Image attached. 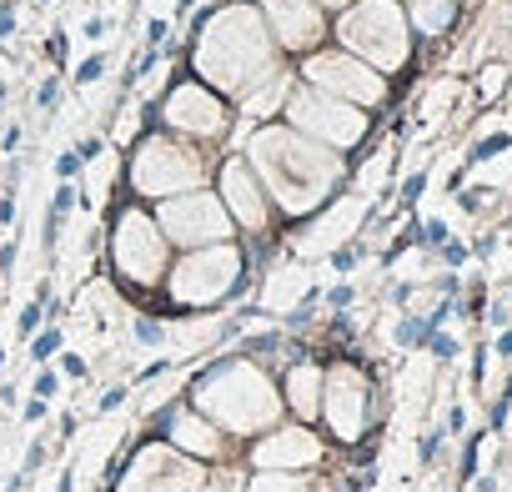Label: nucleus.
<instances>
[{
  "label": "nucleus",
  "instance_id": "f257e3e1",
  "mask_svg": "<svg viewBox=\"0 0 512 492\" xmlns=\"http://www.w3.org/2000/svg\"><path fill=\"white\" fill-rule=\"evenodd\" d=\"M186 402L211 417L226 437H256V432H267L282 422V387L277 377L262 367V362H251V357H216L206 362L191 387H186Z\"/></svg>",
  "mask_w": 512,
  "mask_h": 492
},
{
  "label": "nucleus",
  "instance_id": "f03ea898",
  "mask_svg": "<svg viewBox=\"0 0 512 492\" xmlns=\"http://www.w3.org/2000/svg\"><path fill=\"white\" fill-rule=\"evenodd\" d=\"M251 171H262L267 191L277 196V206L287 216L312 211L337 181V161L322 151V141L312 146L307 136H297L292 126H277V121L251 136Z\"/></svg>",
  "mask_w": 512,
  "mask_h": 492
},
{
  "label": "nucleus",
  "instance_id": "7ed1b4c3",
  "mask_svg": "<svg viewBox=\"0 0 512 492\" xmlns=\"http://www.w3.org/2000/svg\"><path fill=\"white\" fill-rule=\"evenodd\" d=\"M191 61L206 81H216L231 96H241L251 81H262L277 66L262 21H256V11H246V6L216 11L201 26V36H191Z\"/></svg>",
  "mask_w": 512,
  "mask_h": 492
},
{
  "label": "nucleus",
  "instance_id": "20e7f679",
  "mask_svg": "<svg viewBox=\"0 0 512 492\" xmlns=\"http://www.w3.org/2000/svg\"><path fill=\"white\" fill-rule=\"evenodd\" d=\"M241 277H246V257L236 252V246H196V252H186L171 272V307L181 312H206V307H221L226 297L241 292Z\"/></svg>",
  "mask_w": 512,
  "mask_h": 492
},
{
  "label": "nucleus",
  "instance_id": "39448f33",
  "mask_svg": "<svg viewBox=\"0 0 512 492\" xmlns=\"http://www.w3.org/2000/svg\"><path fill=\"white\" fill-rule=\"evenodd\" d=\"M106 487L111 492H216L206 462L181 457L166 442H141L136 452H126Z\"/></svg>",
  "mask_w": 512,
  "mask_h": 492
},
{
  "label": "nucleus",
  "instance_id": "423d86ee",
  "mask_svg": "<svg viewBox=\"0 0 512 492\" xmlns=\"http://www.w3.org/2000/svg\"><path fill=\"white\" fill-rule=\"evenodd\" d=\"M166 231L156 226V216H146L141 206H126L111 226V267L121 282H131L136 292L161 287L166 277Z\"/></svg>",
  "mask_w": 512,
  "mask_h": 492
},
{
  "label": "nucleus",
  "instance_id": "0eeeda50",
  "mask_svg": "<svg viewBox=\"0 0 512 492\" xmlns=\"http://www.w3.org/2000/svg\"><path fill=\"white\" fill-rule=\"evenodd\" d=\"M201 181V156L171 136H146L131 156V186L141 196H181L196 191Z\"/></svg>",
  "mask_w": 512,
  "mask_h": 492
},
{
  "label": "nucleus",
  "instance_id": "6e6552de",
  "mask_svg": "<svg viewBox=\"0 0 512 492\" xmlns=\"http://www.w3.org/2000/svg\"><path fill=\"white\" fill-rule=\"evenodd\" d=\"M151 427H156V442L176 447L181 457H196L206 467H226L231 462V437L211 417H201L191 402H166L161 412H151Z\"/></svg>",
  "mask_w": 512,
  "mask_h": 492
},
{
  "label": "nucleus",
  "instance_id": "1a4fd4ad",
  "mask_svg": "<svg viewBox=\"0 0 512 492\" xmlns=\"http://www.w3.org/2000/svg\"><path fill=\"white\" fill-rule=\"evenodd\" d=\"M367 377L352 367V362H337L332 372H322V412L317 417H327V427L337 432V442H357L362 432H367Z\"/></svg>",
  "mask_w": 512,
  "mask_h": 492
},
{
  "label": "nucleus",
  "instance_id": "9d476101",
  "mask_svg": "<svg viewBox=\"0 0 512 492\" xmlns=\"http://www.w3.org/2000/svg\"><path fill=\"white\" fill-rule=\"evenodd\" d=\"M246 462L267 472H302L322 462V442L307 422H277L267 432H256V442L246 447Z\"/></svg>",
  "mask_w": 512,
  "mask_h": 492
},
{
  "label": "nucleus",
  "instance_id": "9b49d317",
  "mask_svg": "<svg viewBox=\"0 0 512 492\" xmlns=\"http://www.w3.org/2000/svg\"><path fill=\"white\" fill-rule=\"evenodd\" d=\"M342 41L357 46L367 61H402V21L392 6H382V0H372V6H352L342 16Z\"/></svg>",
  "mask_w": 512,
  "mask_h": 492
},
{
  "label": "nucleus",
  "instance_id": "f8f14e48",
  "mask_svg": "<svg viewBox=\"0 0 512 492\" xmlns=\"http://www.w3.org/2000/svg\"><path fill=\"white\" fill-rule=\"evenodd\" d=\"M161 226L166 236H176L181 246H206V241H221L231 231V216L221 211L216 196L206 191H181L176 201L161 206Z\"/></svg>",
  "mask_w": 512,
  "mask_h": 492
},
{
  "label": "nucleus",
  "instance_id": "ddd939ff",
  "mask_svg": "<svg viewBox=\"0 0 512 492\" xmlns=\"http://www.w3.org/2000/svg\"><path fill=\"white\" fill-rule=\"evenodd\" d=\"M161 116H166L171 131H181V136H191V141H196V136H201V141L226 136V106L216 101V91H206V86H196V81L171 86Z\"/></svg>",
  "mask_w": 512,
  "mask_h": 492
},
{
  "label": "nucleus",
  "instance_id": "4468645a",
  "mask_svg": "<svg viewBox=\"0 0 512 492\" xmlns=\"http://www.w3.org/2000/svg\"><path fill=\"white\" fill-rule=\"evenodd\" d=\"M292 126L317 136V141H352L362 136V116L342 101H332L327 91H292Z\"/></svg>",
  "mask_w": 512,
  "mask_h": 492
},
{
  "label": "nucleus",
  "instance_id": "2eb2a0df",
  "mask_svg": "<svg viewBox=\"0 0 512 492\" xmlns=\"http://www.w3.org/2000/svg\"><path fill=\"white\" fill-rule=\"evenodd\" d=\"M307 76H312V86L327 91V96H352V101H377V96H382V81H377L367 66H357L352 56H337V51L312 56V61H307Z\"/></svg>",
  "mask_w": 512,
  "mask_h": 492
},
{
  "label": "nucleus",
  "instance_id": "dca6fc26",
  "mask_svg": "<svg viewBox=\"0 0 512 492\" xmlns=\"http://www.w3.org/2000/svg\"><path fill=\"white\" fill-rule=\"evenodd\" d=\"M221 196H226L236 226H246V231H262V226H267L272 206H267V196H262V181H256V171H251L241 156H231V161L221 166Z\"/></svg>",
  "mask_w": 512,
  "mask_h": 492
},
{
  "label": "nucleus",
  "instance_id": "f3484780",
  "mask_svg": "<svg viewBox=\"0 0 512 492\" xmlns=\"http://www.w3.org/2000/svg\"><path fill=\"white\" fill-rule=\"evenodd\" d=\"M262 11L272 21L277 46L302 51V46H317L322 41V11L312 6V0H262Z\"/></svg>",
  "mask_w": 512,
  "mask_h": 492
},
{
  "label": "nucleus",
  "instance_id": "a211bd4d",
  "mask_svg": "<svg viewBox=\"0 0 512 492\" xmlns=\"http://www.w3.org/2000/svg\"><path fill=\"white\" fill-rule=\"evenodd\" d=\"M277 387H282V407L297 422H317V412H322V367L317 362H307V357L287 362Z\"/></svg>",
  "mask_w": 512,
  "mask_h": 492
},
{
  "label": "nucleus",
  "instance_id": "6ab92c4d",
  "mask_svg": "<svg viewBox=\"0 0 512 492\" xmlns=\"http://www.w3.org/2000/svg\"><path fill=\"white\" fill-rule=\"evenodd\" d=\"M241 492H307V482L297 472H267V467H256L251 477H241Z\"/></svg>",
  "mask_w": 512,
  "mask_h": 492
},
{
  "label": "nucleus",
  "instance_id": "aec40b11",
  "mask_svg": "<svg viewBox=\"0 0 512 492\" xmlns=\"http://www.w3.org/2000/svg\"><path fill=\"white\" fill-rule=\"evenodd\" d=\"M46 307H51V282H41V287H36V297H31V302L21 307V322H16V337H26V342H31V337H36V327L46 322Z\"/></svg>",
  "mask_w": 512,
  "mask_h": 492
},
{
  "label": "nucleus",
  "instance_id": "412c9836",
  "mask_svg": "<svg viewBox=\"0 0 512 492\" xmlns=\"http://www.w3.org/2000/svg\"><path fill=\"white\" fill-rule=\"evenodd\" d=\"M61 352V327H46L41 337H31V362H51Z\"/></svg>",
  "mask_w": 512,
  "mask_h": 492
},
{
  "label": "nucleus",
  "instance_id": "4be33fe9",
  "mask_svg": "<svg viewBox=\"0 0 512 492\" xmlns=\"http://www.w3.org/2000/svg\"><path fill=\"white\" fill-rule=\"evenodd\" d=\"M136 342H141V347H161V342H166V322L136 317Z\"/></svg>",
  "mask_w": 512,
  "mask_h": 492
},
{
  "label": "nucleus",
  "instance_id": "5701e85b",
  "mask_svg": "<svg viewBox=\"0 0 512 492\" xmlns=\"http://www.w3.org/2000/svg\"><path fill=\"white\" fill-rule=\"evenodd\" d=\"M101 71H106V56H101V51H96V56H86V61L76 66V91H81V86H91V81H101Z\"/></svg>",
  "mask_w": 512,
  "mask_h": 492
},
{
  "label": "nucleus",
  "instance_id": "b1692460",
  "mask_svg": "<svg viewBox=\"0 0 512 492\" xmlns=\"http://www.w3.org/2000/svg\"><path fill=\"white\" fill-rule=\"evenodd\" d=\"M56 101H61V76H46V81H41V91H36V106H41V111H51Z\"/></svg>",
  "mask_w": 512,
  "mask_h": 492
},
{
  "label": "nucleus",
  "instance_id": "393cba45",
  "mask_svg": "<svg viewBox=\"0 0 512 492\" xmlns=\"http://www.w3.org/2000/svg\"><path fill=\"white\" fill-rule=\"evenodd\" d=\"M166 41H171V26L166 21H151L146 26V51H166Z\"/></svg>",
  "mask_w": 512,
  "mask_h": 492
},
{
  "label": "nucleus",
  "instance_id": "a878e982",
  "mask_svg": "<svg viewBox=\"0 0 512 492\" xmlns=\"http://www.w3.org/2000/svg\"><path fill=\"white\" fill-rule=\"evenodd\" d=\"M81 171H86V166H81V156H76V151H61V161H56V176H61V181H76Z\"/></svg>",
  "mask_w": 512,
  "mask_h": 492
},
{
  "label": "nucleus",
  "instance_id": "bb28decb",
  "mask_svg": "<svg viewBox=\"0 0 512 492\" xmlns=\"http://www.w3.org/2000/svg\"><path fill=\"white\" fill-rule=\"evenodd\" d=\"M86 372H91V367H86V357H76V352H66V357H61V377L86 382Z\"/></svg>",
  "mask_w": 512,
  "mask_h": 492
},
{
  "label": "nucleus",
  "instance_id": "cd10ccee",
  "mask_svg": "<svg viewBox=\"0 0 512 492\" xmlns=\"http://www.w3.org/2000/svg\"><path fill=\"white\" fill-rule=\"evenodd\" d=\"M171 372V357H156V362H146L141 372H136V387H146V382H156V377H166Z\"/></svg>",
  "mask_w": 512,
  "mask_h": 492
},
{
  "label": "nucleus",
  "instance_id": "c85d7f7f",
  "mask_svg": "<svg viewBox=\"0 0 512 492\" xmlns=\"http://www.w3.org/2000/svg\"><path fill=\"white\" fill-rule=\"evenodd\" d=\"M56 392H61V372H36V392L31 397H46L51 402Z\"/></svg>",
  "mask_w": 512,
  "mask_h": 492
},
{
  "label": "nucleus",
  "instance_id": "c756f323",
  "mask_svg": "<svg viewBox=\"0 0 512 492\" xmlns=\"http://www.w3.org/2000/svg\"><path fill=\"white\" fill-rule=\"evenodd\" d=\"M307 492H357V487H352L347 477H317V482H312Z\"/></svg>",
  "mask_w": 512,
  "mask_h": 492
},
{
  "label": "nucleus",
  "instance_id": "7c9ffc66",
  "mask_svg": "<svg viewBox=\"0 0 512 492\" xmlns=\"http://www.w3.org/2000/svg\"><path fill=\"white\" fill-rule=\"evenodd\" d=\"M16 221V186L0 191V226H11Z\"/></svg>",
  "mask_w": 512,
  "mask_h": 492
},
{
  "label": "nucleus",
  "instance_id": "2f4dec72",
  "mask_svg": "<svg viewBox=\"0 0 512 492\" xmlns=\"http://www.w3.org/2000/svg\"><path fill=\"white\" fill-rule=\"evenodd\" d=\"M46 417H51V402H46V397H31V402H26V422L36 427V422H46Z\"/></svg>",
  "mask_w": 512,
  "mask_h": 492
},
{
  "label": "nucleus",
  "instance_id": "473e14b6",
  "mask_svg": "<svg viewBox=\"0 0 512 492\" xmlns=\"http://www.w3.org/2000/svg\"><path fill=\"white\" fill-rule=\"evenodd\" d=\"M16 31V6H11V0H0V41H6Z\"/></svg>",
  "mask_w": 512,
  "mask_h": 492
},
{
  "label": "nucleus",
  "instance_id": "72a5a7b5",
  "mask_svg": "<svg viewBox=\"0 0 512 492\" xmlns=\"http://www.w3.org/2000/svg\"><path fill=\"white\" fill-rule=\"evenodd\" d=\"M76 156H81V166H91V161L101 156V136H86V141L76 146Z\"/></svg>",
  "mask_w": 512,
  "mask_h": 492
},
{
  "label": "nucleus",
  "instance_id": "f704fd0d",
  "mask_svg": "<svg viewBox=\"0 0 512 492\" xmlns=\"http://www.w3.org/2000/svg\"><path fill=\"white\" fill-rule=\"evenodd\" d=\"M126 397H131V387H111V392L101 397V412H116V407H126Z\"/></svg>",
  "mask_w": 512,
  "mask_h": 492
},
{
  "label": "nucleus",
  "instance_id": "c9c22d12",
  "mask_svg": "<svg viewBox=\"0 0 512 492\" xmlns=\"http://www.w3.org/2000/svg\"><path fill=\"white\" fill-rule=\"evenodd\" d=\"M11 267H16V241H6V246H0V282L11 277Z\"/></svg>",
  "mask_w": 512,
  "mask_h": 492
},
{
  "label": "nucleus",
  "instance_id": "e433bc0d",
  "mask_svg": "<svg viewBox=\"0 0 512 492\" xmlns=\"http://www.w3.org/2000/svg\"><path fill=\"white\" fill-rule=\"evenodd\" d=\"M41 462H46V447H41V442H31V452H26V467H21V472L31 477V472H36Z\"/></svg>",
  "mask_w": 512,
  "mask_h": 492
},
{
  "label": "nucleus",
  "instance_id": "4c0bfd02",
  "mask_svg": "<svg viewBox=\"0 0 512 492\" xmlns=\"http://www.w3.org/2000/svg\"><path fill=\"white\" fill-rule=\"evenodd\" d=\"M357 257H362V252H352V246H342V252H337L332 262H337V272H352V262H357Z\"/></svg>",
  "mask_w": 512,
  "mask_h": 492
},
{
  "label": "nucleus",
  "instance_id": "58836bf2",
  "mask_svg": "<svg viewBox=\"0 0 512 492\" xmlns=\"http://www.w3.org/2000/svg\"><path fill=\"white\" fill-rule=\"evenodd\" d=\"M21 146V126H6V136H0V151H16Z\"/></svg>",
  "mask_w": 512,
  "mask_h": 492
},
{
  "label": "nucleus",
  "instance_id": "ea45409f",
  "mask_svg": "<svg viewBox=\"0 0 512 492\" xmlns=\"http://www.w3.org/2000/svg\"><path fill=\"white\" fill-rule=\"evenodd\" d=\"M61 51H66V31H56V36H51V46H46V56H51V61H61Z\"/></svg>",
  "mask_w": 512,
  "mask_h": 492
},
{
  "label": "nucleus",
  "instance_id": "a19ab883",
  "mask_svg": "<svg viewBox=\"0 0 512 492\" xmlns=\"http://www.w3.org/2000/svg\"><path fill=\"white\" fill-rule=\"evenodd\" d=\"M352 302V287H332V307H347Z\"/></svg>",
  "mask_w": 512,
  "mask_h": 492
},
{
  "label": "nucleus",
  "instance_id": "79ce46f5",
  "mask_svg": "<svg viewBox=\"0 0 512 492\" xmlns=\"http://www.w3.org/2000/svg\"><path fill=\"white\" fill-rule=\"evenodd\" d=\"M71 487H76V472L66 467V472H61V482H56V492H71Z\"/></svg>",
  "mask_w": 512,
  "mask_h": 492
},
{
  "label": "nucleus",
  "instance_id": "37998d69",
  "mask_svg": "<svg viewBox=\"0 0 512 492\" xmlns=\"http://www.w3.org/2000/svg\"><path fill=\"white\" fill-rule=\"evenodd\" d=\"M191 6H196V0H176V16H191Z\"/></svg>",
  "mask_w": 512,
  "mask_h": 492
},
{
  "label": "nucleus",
  "instance_id": "c03bdc74",
  "mask_svg": "<svg viewBox=\"0 0 512 492\" xmlns=\"http://www.w3.org/2000/svg\"><path fill=\"white\" fill-rule=\"evenodd\" d=\"M6 101H11V86H6V81H0V111H6Z\"/></svg>",
  "mask_w": 512,
  "mask_h": 492
},
{
  "label": "nucleus",
  "instance_id": "a18cd8bd",
  "mask_svg": "<svg viewBox=\"0 0 512 492\" xmlns=\"http://www.w3.org/2000/svg\"><path fill=\"white\" fill-rule=\"evenodd\" d=\"M0 372H6V352H0Z\"/></svg>",
  "mask_w": 512,
  "mask_h": 492
},
{
  "label": "nucleus",
  "instance_id": "49530a36",
  "mask_svg": "<svg viewBox=\"0 0 512 492\" xmlns=\"http://www.w3.org/2000/svg\"><path fill=\"white\" fill-rule=\"evenodd\" d=\"M327 6H337V0H327Z\"/></svg>",
  "mask_w": 512,
  "mask_h": 492
}]
</instances>
